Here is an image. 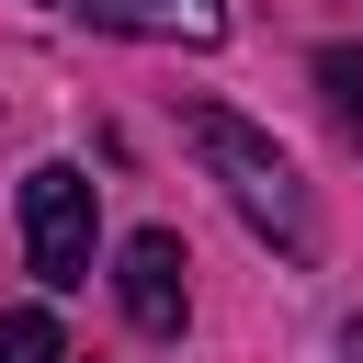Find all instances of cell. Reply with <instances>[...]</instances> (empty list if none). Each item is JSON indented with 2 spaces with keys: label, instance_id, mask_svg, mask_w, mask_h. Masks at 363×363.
Instances as JSON below:
<instances>
[{
  "label": "cell",
  "instance_id": "1",
  "mask_svg": "<svg viewBox=\"0 0 363 363\" xmlns=\"http://www.w3.org/2000/svg\"><path fill=\"white\" fill-rule=\"evenodd\" d=\"M182 136H193V159L216 170V193L284 250V261H306L318 250V204H306V182H295V159L261 136V125H238V113H216V102H193L182 113Z\"/></svg>",
  "mask_w": 363,
  "mask_h": 363
},
{
  "label": "cell",
  "instance_id": "2",
  "mask_svg": "<svg viewBox=\"0 0 363 363\" xmlns=\"http://www.w3.org/2000/svg\"><path fill=\"white\" fill-rule=\"evenodd\" d=\"M23 250H34V284H91V170L79 159H45L23 170Z\"/></svg>",
  "mask_w": 363,
  "mask_h": 363
},
{
  "label": "cell",
  "instance_id": "3",
  "mask_svg": "<svg viewBox=\"0 0 363 363\" xmlns=\"http://www.w3.org/2000/svg\"><path fill=\"white\" fill-rule=\"evenodd\" d=\"M113 295H125V318H136L147 340H182V318H193V261H182V238H170V227H136L125 261H113Z\"/></svg>",
  "mask_w": 363,
  "mask_h": 363
},
{
  "label": "cell",
  "instance_id": "4",
  "mask_svg": "<svg viewBox=\"0 0 363 363\" xmlns=\"http://www.w3.org/2000/svg\"><path fill=\"white\" fill-rule=\"evenodd\" d=\"M113 34H147V45H216L227 34V0H68Z\"/></svg>",
  "mask_w": 363,
  "mask_h": 363
},
{
  "label": "cell",
  "instance_id": "5",
  "mask_svg": "<svg viewBox=\"0 0 363 363\" xmlns=\"http://www.w3.org/2000/svg\"><path fill=\"white\" fill-rule=\"evenodd\" d=\"M0 363H68L57 318H45V306H11V318H0Z\"/></svg>",
  "mask_w": 363,
  "mask_h": 363
},
{
  "label": "cell",
  "instance_id": "6",
  "mask_svg": "<svg viewBox=\"0 0 363 363\" xmlns=\"http://www.w3.org/2000/svg\"><path fill=\"white\" fill-rule=\"evenodd\" d=\"M318 79H329V91H340V113L363 125V57H352V45H329V57H318Z\"/></svg>",
  "mask_w": 363,
  "mask_h": 363
},
{
  "label": "cell",
  "instance_id": "7",
  "mask_svg": "<svg viewBox=\"0 0 363 363\" xmlns=\"http://www.w3.org/2000/svg\"><path fill=\"white\" fill-rule=\"evenodd\" d=\"M340 363H363V318H352V329H340Z\"/></svg>",
  "mask_w": 363,
  "mask_h": 363
}]
</instances>
